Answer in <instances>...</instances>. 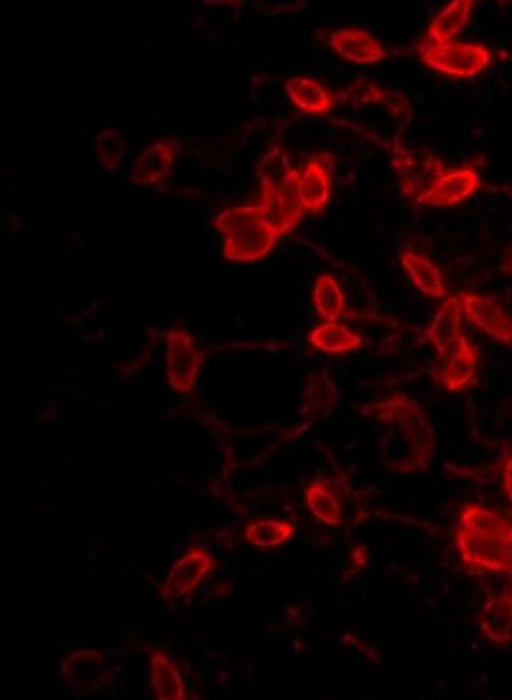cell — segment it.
Masks as SVG:
<instances>
[{"label": "cell", "mask_w": 512, "mask_h": 700, "mask_svg": "<svg viewBox=\"0 0 512 700\" xmlns=\"http://www.w3.org/2000/svg\"><path fill=\"white\" fill-rule=\"evenodd\" d=\"M306 501L312 513L324 523L333 526L341 523V504L323 483H314L307 489Z\"/></svg>", "instance_id": "obj_21"}, {"label": "cell", "mask_w": 512, "mask_h": 700, "mask_svg": "<svg viewBox=\"0 0 512 700\" xmlns=\"http://www.w3.org/2000/svg\"><path fill=\"white\" fill-rule=\"evenodd\" d=\"M507 596H508V599H509V602H510V605H511V610H512V594L507 593Z\"/></svg>", "instance_id": "obj_27"}, {"label": "cell", "mask_w": 512, "mask_h": 700, "mask_svg": "<svg viewBox=\"0 0 512 700\" xmlns=\"http://www.w3.org/2000/svg\"><path fill=\"white\" fill-rule=\"evenodd\" d=\"M472 5L471 0H454L445 6L431 21L427 39L438 43L450 42L466 25Z\"/></svg>", "instance_id": "obj_17"}, {"label": "cell", "mask_w": 512, "mask_h": 700, "mask_svg": "<svg viewBox=\"0 0 512 700\" xmlns=\"http://www.w3.org/2000/svg\"><path fill=\"white\" fill-rule=\"evenodd\" d=\"M364 413L385 425L382 454H402L399 469L411 471L428 466L435 452V435L415 400L394 394L366 407Z\"/></svg>", "instance_id": "obj_1"}, {"label": "cell", "mask_w": 512, "mask_h": 700, "mask_svg": "<svg viewBox=\"0 0 512 700\" xmlns=\"http://www.w3.org/2000/svg\"><path fill=\"white\" fill-rule=\"evenodd\" d=\"M447 357V362L440 372L441 383L449 391H460L472 382L476 374L478 352L461 333Z\"/></svg>", "instance_id": "obj_13"}, {"label": "cell", "mask_w": 512, "mask_h": 700, "mask_svg": "<svg viewBox=\"0 0 512 700\" xmlns=\"http://www.w3.org/2000/svg\"><path fill=\"white\" fill-rule=\"evenodd\" d=\"M455 542L462 562L473 570L508 572L512 562V523L479 504L460 512Z\"/></svg>", "instance_id": "obj_2"}, {"label": "cell", "mask_w": 512, "mask_h": 700, "mask_svg": "<svg viewBox=\"0 0 512 700\" xmlns=\"http://www.w3.org/2000/svg\"><path fill=\"white\" fill-rule=\"evenodd\" d=\"M95 147L97 156L107 169L119 167L124 154V142L119 132L113 129L102 131L95 141Z\"/></svg>", "instance_id": "obj_24"}, {"label": "cell", "mask_w": 512, "mask_h": 700, "mask_svg": "<svg viewBox=\"0 0 512 700\" xmlns=\"http://www.w3.org/2000/svg\"><path fill=\"white\" fill-rule=\"evenodd\" d=\"M401 263L423 293L434 298L446 294L441 272L430 260L415 252L406 251L401 255Z\"/></svg>", "instance_id": "obj_18"}, {"label": "cell", "mask_w": 512, "mask_h": 700, "mask_svg": "<svg viewBox=\"0 0 512 700\" xmlns=\"http://www.w3.org/2000/svg\"><path fill=\"white\" fill-rule=\"evenodd\" d=\"M209 554L201 550H191L175 570V585L181 592L193 589L212 568Z\"/></svg>", "instance_id": "obj_22"}, {"label": "cell", "mask_w": 512, "mask_h": 700, "mask_svg": "<svg viewBox=\"0 0 512 700\" xmlns=\"http://www.w3.org/2000/svg\"><path fill=\"white\" fill-rule=\"evenodd\" d=\"M291 101L303 112L324 114L334 104L332 94L318 81L303 76L293 77L285 83Z\"/></svg>", "instance_id": "obj_14"}, {"label": "cell", "mask_w": 512, "mask_h": 700, "mask_svg": "<svg viewBox=\"0 0 512 700\" xmlns=\"http://www.w3.org/2000/svg\"><path fill=\"white\" fill-rule=\"evenodd\" d=\"M313 302L317 313L327 322L336 321L342 314L344 295L337 281L329 274L317 277Z\"/></svg>", "instance_id": "obj_20"}, {"label": "cell", "mask_w": 512, "mask_h": 700, "mask_svg": "<svg viewBox=\"0 0 512 700\" xmlns=\"http://www.w3.org/2000/svg\"><path fill=\"white\" fill-rule=\"evenodd\" d=\"M167 374L177 387L190 386L201 366L203 357L191 337L182 330H173L167 335Z\"/></svg>", "instance_id": "obj_8"}, {"label": "cell", "mask_w": 512, "mask_h": 700, "mask_svg": "<svg viewBox=\"0 0 512 700\" xmlns=\"http://www.w3.org/2000/svg\"><path fill=\"white\" fill-rule=\"evenodd\" d=\"M329 41L340 56L358 64L376 63L386 55L384 47L374 36L356 27L333 31Z\"/></svg>", "instance_id": "obj_10"}, {"label": "cell", "mask_w": 512, "mask_h": 700, "mask_svg": "<svg viewBox=\"0 0 512 700\" xmlns=\"http://www.w3.org/2000/svg\"><path fill=\"white\" fill-rule=\"evenodd\" d=\"M294 527L274 519H261L249 524L245 529L246 539L258 547H273L289 539Z\"/></svg>", "instance_id": "obj_23"}, {"label": "cell", "mask_w": 512, "mask_h": 700, "mask_svg": "<svg viewBox=\"0 0 512 700\" xmlns=\"http://www.w3.org/2000/svg\"><path fill=\"white\" fill-rule=\"evenodd\" d=\"M459 298L462 313L470 323L499 342H512V317L495 301L472 293Z\"/></svg>", "instance_id": "obj_7"}, {"label": "cell", "mask_w": 512, "mask_h": 700, "mask_svg": "<svg viewBox=\"0 0 512 700\" xmlns=\"http://www.w3.org/2000/svg\"><path fill=\"white\" fill-rule=\"evenodd\" d=\"M461 313L459 296H450L437 310L426 331V337L441 358L447 357L458 341Z\"/></svg>", "instance_id": "obj_12"}, {"label": "cell", "mask_w": 512, "mask_h": 700, "mask_svg": "<svg viewBox=\"0 0 512 700\" xmlns=\"http://www.w3.org/2000/svg\"><path fill=\"white\" fill-rule=\"evenodd\" d=\"M300 174L293 168L277 185L260 182L261 196L258 206L264 219L280 236L294 228L303 214L304 208L298 192Z\"/></svg>", "instance_id": "obj_6"}, {"label": "cell", "mask_w": 512, "mask_h": 700, "mask_svg": "<svg viewBox=\"0 0 512 700\" xmlns=\"http://www.w3.org/2000/svg\"><path fill=\"white\" fill-rule=\"evenodd\" d=\"M507 573H508V575L510 576V578H511V580H512V562H511V567H510V569H509V571H508Z\"/></svg>", "instance_id": "obj_28"}, {"label": "cell", "mask_w": 512, "mask_h": 700, "mask_svg": "<svg viewBox=\"0 0 512 700\" xmlns=\"http://www.w3.org/2000/svg\"><path fill=\"white\" fill-rule=\"evenodd\" d=\"M331 161L325 155L308 161L300 174L298 192L304 209L320 212L326 205L330 191Z\"/></svg>", "instance_id": "obj_11"}, {"label": "cell", "mask_w": 512, "mask_h": 700, "mask_svg": "<svg viewBox=\"0 0 512 700\" xmlns=\"http://www.w3.org/2000/svg\"><path fill=\"white\" fill-rule=\"evenodd\" d=\"M502 477L504 491L512 503V453L505 460Z\"/></svg>", "instance_id": "obj_25"}, {"label": "cell", "mask_w": 512, "mask_h": 700, "mask_svg": "<svg viewBox=\"0 0 512 700\" xmlns=\"http://www.w3.org/2000/svg\"><path fill=\"white\" fill-rule=\"evenodd\" d=\"M390 163L396 172L404 195L415 201L424 195L445 172L442 161L432 155H418L398 139L389 145Z\"/></svg>", "instance_id": "obj_5"}, {"label": "cell", "mask_w": 512, "mask_h": 700, "mask_svg": "<svg viewBox=\"0 0 512 700\" xmlns=\"http://www.w3.org/2000/svg\"><path fill=\"white\" fill-rule=\"evenodd\" d=\"M416 48L425 65L453 77L475 76L491 62L490 51L478 43H438L425 39Z\"/></svg>", "instance_id": "obj_4"}, {"label": "cell", "mask_w": 512, "mask_h": 700, "mask_svg": "<svg viewBox=\"0 0 512 700\" xmlns=\"http://www.w3.org/2000/svg\"><path fill=\"white\" fill-rule=\"evenodd\" d=\"M214 226L225 235L223 255L231 261H252L265 256L280 236L264 219L258 204L222 211Z\"/></svg>", "instance_id": "obj_3"}, {"label": "cell", "mask_w": 512, "mask_h": 700, "mask_svg": "<svg viewBox=\"0 0 512 700\" xmlns=\"http://www.w3.org/2000/svg\"><path fill=\"white\" fill-rule=\"evenodd\" d=\"M173 161V153L165 143L147 148L135 161L130 180L137 185L155 184L165 178Z\"/></svg>", "instance_id": "obj_16"}, {"label": "cell", "mask_w": 512, "mask_h": 700, "mask_svg": "<svg viewBox=\"0 0 512 700\" xmlns=\"http://www.w3.org/2000/svg\"><path fill=\"white\" fill-rule=\"evenodd\" d=\"M479 625L485 636L495 643L512 641V611L507 593L486 602L479 615Z\"/></svg>", "instance_id": "obj_15"}, {"label": "cell", "mask_w": 512, "mask_h": 700, "mask_svg": "<svg viewBox=\"0 0 512 700\" xmlns=\"http://www.w3.org/2000/svg\"><path fill=\"white\" fill-rule=\"evenodd\" d=\"M480 186V178L472 168L444 172L433 186L416 200L419 204L450 206L462 202Z\"/></svg>", "instance_id": "obj_9"}, {"label": "cell", "mask_w": 512, "mask_h": 700, "mask_svg": "<svg viewBox=\"0 0 512 700\" xmlns=\"http://www.w3.org/2000/svg\"><path fill=\"white\" fill-rule=\"evenodd\" d=\"M366 554L364 547H357L353 552V559L355 563L359 566H364L366 564Z\"/></svg>", "instance_id": "obj_26"}, {"label": "cell", "mask_w": 512, "mask_h": 700, "mask_svg": "<svg viewBox=\"0 0 512 700\" xmlns=\"http://www.w3.org/2000/svg\"><path fill=\"white\" fill-rule=\"evenodd\" d=\"M309 341L322 351L342 353L360 347L362 337L352 332L347 326L334 321L326 322L311 330Z\"/></svg>", "instance_id": "obj_19"}]
</instances>
